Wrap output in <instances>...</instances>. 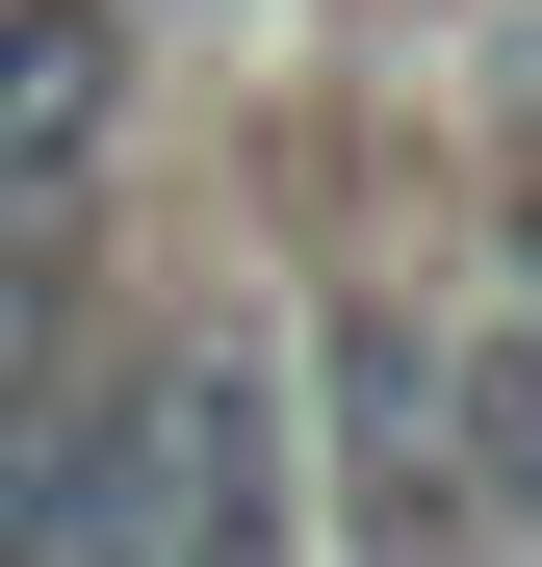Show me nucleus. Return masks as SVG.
Wrapping results in <instances>:
<instances>
[{
    "label": "nucleus",
    "mask_w": 542,
    "mask_h": 567,
    "mask_svg": "<svg viewBox=\"0 0 542 567\" xmlns=\"http://www.w3.org/2000/svg\"><path fill=\"white\" fill-rule=\"evenodd\" d=\"M285 413H310V464H336L310 542H361V567H439V542H466V516H439V310H413V284H336Z\"/></svg>",
    "instance_id": "nucleus-1"
},
{
    "label": "nucleus",
    "mask_w": 542,
    "mask_h": 567,
    "mask_svg": "<svg viewBox=\"0 0 542 567\" xmlns=\"http://www.w3.org/2000/svg\"><path fill=\"white\" fill-rule=\"evenodd\" d=\"M155 567H310V413L258 336H155Z\"/></svg>",
    "instance_id": "nucleus-2"
},
{
    "label": "nucleus",
    "mask_w": 542,
    "mask_h": 567,
    "mask_svg": "<svg viewBox=\"0 0 542 567\" xmlns=\"http://www.w3.org/2000/svg\"><path fill=\"white\" fill-rule=\"evenodd\" d=\"M104 130H130V0H0V233L78 207Z\"/></svg>",
    "instance_id": "nucleus-3"
},
{
    "label": "nucleus",
    "mask_w": 542,
    "mask_h": 567,
    "mask_svg": "<svg viewBox=\"0 0 542 567\" xmlns=\"http://www.w3.org/2000/svg\"><path fill=\"white\" fill-rule=\"evenodd\" d=\"M439 516L466 542H542V336H439Z\"/></svg>",
    "instance_id": "nucleus-4"
},
{
    "label": "nucleus",
    "mask_w": 542,
    "mask_h": 567,
    "mask_svg": "<svg viewBox=\"0 0 542 567\" xmlns=\"http://www.w3.org/2000/svg\"><path fill=\"white\" fill-rule=\"evenodd\" d=\"M517 336H542V181H517Z\"/></svg>",
    "instance_id": "nucleus-5"
}]
</instances>
